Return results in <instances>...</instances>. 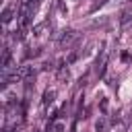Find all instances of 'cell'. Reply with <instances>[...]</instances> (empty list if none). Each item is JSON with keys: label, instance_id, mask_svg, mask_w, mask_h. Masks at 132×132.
I'll use <instances>...</instances> for the list:
<instances>
[{"label": "cell", "instance_id": "6da1fadb", "mask_svg": "<svg viewBox=\"0 0 132 132\" xmlns=\"http://www.w3.org/2000/svg\"><path fill=\"white\" fill-rule=\"evenodd\" d=\"M74 37H76L74 31H66V33L62 35V39H60V45H62V47H64V45H70V41H72Z\"/></svg>", "mask_w": 132, "mask_h": 132}, {"label": "cell", "instance_id": "7a4b0ae2", "mask_svg": "<svg viewBox=\"0 0 132 132\" xmlns=\"http://www.w3.org/2000/svg\"><path fill=\"white\" fill-rule=\"evenodd\" d=\"M105 126H107V122H105V118H101L95 128H97V132H105Z\"/></svg>", "mask_w": 132, "mask_h": 132}]
</instances>
